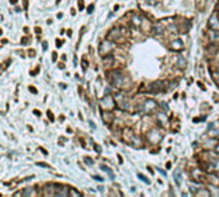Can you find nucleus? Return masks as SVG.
Listing matches in <instances>:
<instances>
[{"label": "nucleus", "mask_w": 219, "mask_h": 197, "mask_svg": "<svg viewBox=\"0 0 219 197\" xmlns=\"http://www.w3.org/2000/svg\"><path fill=\"white\" fill-rule=\"evenodd\" d=\"M137 177H138V178H140L141 180H144V182H145V183H147V184H149V183H150V180H149V179H147V178H145V177L142 175V174H138V175H137Z\"/></svg>", "instance_id": "27"}, {"label": "nucleus", "mask_w": 219, "mask_h": 197, "mask_svg": "<svg viewBox=\"0 0 219 197\" xmlns=\"http://www.w3.org/2000/svg\"><path fill=\"white\" fill-rule=\"evenodd\" d=\"M101 170H104V172H107V173H109V174H110V178H114V174L112 173V170L109 169V168H107L105 165H101Z\"/></svg>", "instance_id": "25"}, {"label": "nucleus", "mask_w": 219, "mask_h": 197, "mask_svg": "<svg viewBox=\"0 0 219 197\" xmlns=\"http://www.w3.org/2000/svg\"><path fill=\"white\" fill-rule=\"evenodd\" d=\"M109 79H110L112 85L115 86V87H118V88L127 87L128 83H130V79H128L127 77H126L124 74L121 72V70H114V72H112L110 73V77H109Z\"/></svg>", "instance_id": "1"}, {"label": "nucleus", "mask_w": 219, "mask_h": 197, "mask_svg": "<svg viewBox=\"0 0 219 197\" xmlns=\"http://www.w3.org/2000/svg\"><path fill=\"white\" fill-rule=\"evenodd\" d=\"M178 67L181 68V69H183V68H186V60L183 56H179L178 58Z\"/></svg>", "instance_id": "23"}, {"label": "nucleus", "mask_w": 219, "mask_h": 197, "mask_svg": "<svg viewBox=\"0 0 219 197\" xmlns=\"http://www.w3.org/2000/svg\"><path fill=\"white\" fill-rule=\"evenodd\" d=\"M195 196H197V197H201V196H206V197H209V196H211V193L209 192L208 189H205V188H199L197 191H196Z\"/></svg>", "instance_id": "16"}, {"label": "nucleus", "mask_w": 219, "mask_h": 197, "mask_svg": "<svg viewBox=\"0 0 219 197\" xmlns=\"http://www.w3.org/2000/svg\"><path fill=\"white\" fill-rule=\"evenodd\" d=\"M209 166H211V170H215V172H218V170H219V159L213 160L210 164H209Z\"/></svg>", "instance_id": "21"}, {"label": "nucleus", "mask_w": 219, "mask_h": 197, "mask_svg": "<svg viewBox=\"0 0 219 197\" xmlns=\"http://www.w3.org/2000/svg\"><path fill=\"white\" fill-rule=\"evenodd\" d=\"M208 24L211 30L219 31V17H218V14H211L210 18H209V21H208Z\"/></svg>", "instance_id": "10"}, {"label": "nucleus", "mask_w": 219, "mask_h": 197, "mask_svg": "<svg viewBox=\"0 0 219 197\" xmlns=\"http://www.w3.org/2000/svg\"><path fill=\"white\" fill-rule=\"evenodd\" d=\"M56 46H58V47L62 46V42H60V40H56Z\"/></svg>", "instance_id": "34"}, {"label": "nucleus", "mask_w": 219, "mask_h": 197, "mask_svg": "<svg viewBox=\"0 0 219 197\" xmlns=\"http://www.w3.org/2000/svg\"><path fill=\"white\" fill-rule=\"evenodd\" d=\"M35 195H36L35 188H26L23 191V196H35Z\"/></svg>", "instance_id": "22"}, {"label": "nucleus", "mask_w": 219, "mask_h": 197, "mask_svg": "<svg viewBox=\"0 0 219 197\" xmlns=\"http://www.w3.org/2000/svg\"><path fill=\"white\" fill-rule=\"evenodd\" d=\"M147 140H149L151 143H158L160 140H162V133H160L159 129H151L149 133H147Z\"/></svg>", "instance_id": "8"}, {"label": "nucleus", "mask_w": 219, "mask_h": 197, "mask_svg": "<svg viewBox=\"0 0 219 197\" xmlns=\"http://www.w3.org/2000/svg\"><path fill=\"white\" fill-rule=\"evenodd\" d=\"M162 108L164 109V110H168V106H167L165 102H162Z\"/></svg>", "instance_id": "32"}, {"label": "nucleus", "mask_w": 219, "mask_h": 197, "mask_svg": "<svg viewBox=\"0 0 219 197\" xmlns=\"http://www.w3.org/2000/svg\"><path fill=\"white\" fill-rule=\"evenodd\" d=\"M101 119L105 124H112L113 120H114V114L110 110H103L101 111Z\"/></svg>", "instance_id": "9"}, {"label": "nucleus", "mask_w": 219, "mask_h": 197, "mask_svg": "<svg viewBox=\"0 0 219 197\" xmlns=\"http://www.w3.org/2000/svg\"><path fill=\"white\" fill-rule=\"evenodd\" d=\"M208 36H209V40H210V42H215V44L219 42V31L211 30V28H210V31H209Z\"/></svg>", "instance_id": "11"}, {"label": "nucleus", "mask_w": 219, "mask_h": 197, "mask_svg": "<svg viewBox=\"0 0 219 197\" xmlns=\"http://www.w3.org/2000/svg\"><path fill=\"white\" fill-rule=\"evenodd\" d=\"M210 138H219V129H214V128H209L208 132Z\"/></svg>", "instance_id": "19"}, {"label": "nucleus", "mask_w": 219, "mask_h": 197, "mask_svg": "<svg viewBox=\"0 0 219 197\" xmlns=\"http://www.w3.org/2000/svg\"><path fill=\"white\" fill-rule=\"evenodd\" d=\"M37 165L44 166V168H49V165H47V164H45V163H37Z\"/></svg>", "instance_id": "31"}, {"label": "nucleus", "mask_w": 219, "mask_h": 197, "mask_svg": "<svg viewBox=\"0 0 219 197\" xmlns=\"http://www.w3.org/2000/svg\"><path fill=\"white\" fill-rule=\"evenodd\" d=\"M206 51H208L209 55H215V54H217V51H218V44L211 42V44L206 47Z\"/></svg>", "instance_id": "15"}, {"label": "nucleus", "mask_w": 219, "mask_h": 197, "mask_svg": "<svg viewBox=\"0 0 219 197\" xmlns=\"http://www.w3.org/2000/svg\"><path fill=\"white\" fill-rule=\"evenodd\" d=\"M218 10H219V3H218Z\"/></svg>", "instance_id": "42"}, {"label": "nucleus", "mask_w": 219, "mask_h": 197, "mask_svg": "<svg viewBox=\"0 0 219 197\" xmlns=\"http://www.w3.org/2000/svg\"><path fill=\"white\" fill-rule=\"evenodd\" d=\"M69 195V189L67 187H56L55 196H68Z\"/></svg>", "instance_id": "14"}, {"label": "nucleus", "mask_w": 219, "mask_h": 197, "mask_svg": "<svg viewBox=\"0 0 219 197\" xmlns=\"http://www.w3.org/2000/svg\"><path fill=\"white\" fill-rule=\"evenodd\" d=\"M15 1H17V0H12V4H15Z\"/></svg>", "instance_id": "41"}, {"label": "nucleus", "mask_w": 219, "mask_h": 197, "mask_svg": "<svg viewBox=\"0 0 219 197\" xmlns=\"http://www.w3.org/2000/svg\"><path fill=\"white\" fill-rule=\"evenodd\" d=\"M92 10H94V5H90V6H89V9H87V12H89V13H91Z\"/></svg>", "instance_id": "33"}, {"label": "nucleus", "mask_w": 219, "mask_h": 197, "mask_svg": "<svg viewBox=\"0 0 219 197\" xmlns=\"http://www.w3.org/2000/svg\"><path fill=\"white\" fill-rule=\"evenodd\" d=\"M115 105V99L110 95H107L104 99L101 100V108L104 110H112Z\"/></svg>", "instance_id": "6"}, {"label": "nucleus", "mask_w": 219, "mask_h": 197, "mask_svg": "<svg viewBox=\"0 0 219 197\" xmlns=\"http://www.w3.org/2000/svg\"><path fill=\"white\" fill-rule=\"evenodd\" d=\"M218 17H219V12H218Z\"/></svg>", "instance_id": "43"}, {"label": "nucleus", "mask_w": 219, "mask_h": 197, "mask_svg": "<svg viewBox=\"0 0 219 197\" xmlns=\"http://www.w3.org/2000/svg\"><path fill=\"white\" fill-rule=\"evenodd\" d=\"M217 152H219V145H218V146H215V154H217Z\"/></svg>", "instance_id": "37"}, {"label": "nucleus", "mask_w": 219, "mask_h": 197, "mask_svg": "<svg viewBox=\"0 0 219 197\" xmlns=\"http://www.w3.org/2000/svg\"><path fill=\"white\" fill-rule=\"evenodd\" d=\"M49 118L51 119V120H54V117H53V114H51V113L49 111Z\"/></svg>", "instance_id": "36"}, {"label": "nucleus", "mask_w": 219, "mask_h": 197, "mask_svg": "<svg viewBox=\"0 0 219 197\" xmlns=\"http://www.w3.org/2000/svg\"><path fill=\"white\" fill-rule=\"evenodd\" d=\"M170 49L174 50V51H181V50L183 49V42H182V40L177 38V40L172 41V42H170Z\"/></svg>", "instance_id": "13"}, {"label": "nucleus", "mask_w": 219, "mask_h": 197, "mask_svg": "<svg viewBox=\"0 0 219 197\" xmlns=\"http://www.w3.org/2000/svg\"><path fill=\"white\" fill-rule=\"evenodd\" d=\"M113 49H114V44L110 42V41H104L99 47V53H100L101 56H107L112 53Z\"/></svg>", "instance_id": "4"}, {"label": "nucleus", "mask_w": 219, "mask_h": 197, "mask_svg": "<svg viewBox=\"0 0 219 197\" xmlns=\"http://www.w3.org/2000/svg\"><path fill=\"white\" fill-rule=\"evenodd\" d=\"M174 180H176V183L178 186L182 184V173H181V170H179V169H177L174 172Z\"/></svg>", "instance_id": "17"}, {"label": "nucleus", "mask_w": 219, "mask_h": 197, "mask_svg": "<svg viewBox=\"0 0 219 197\" xmlns=\"http://www.w3.org/2000/svg\"><path fill=\"white\" fill-rule=\"evenodd\" d=\"M158 170H159V172H160V173H162V174H163V175H164V177H165V175H167V173H165V172H164V170H162V169H158Z\"/></svg>", "instance_id": "35"}, {"label": "nucleus", "mask_w": 219, "mask_h": 197, "mask_svg": "<svg viewBox=\"0 0 219 197\" xmlns=\"http://www.w3.org/2000/svg\"><path fill=\"white\" fill-rule=\"evenodd\" d=\"M165 90V85L164 82H160V81H156V82H153L149 85V88H147V92L150 93H159Z\"/></svg>", "instance_id": "5"}, {"label": "nucleus", "mask_w": 219, "mask_h": 197, "mask_svg": "<svg viewBox=\"0 0 219 197\" xmlns=\"http://www.w3.org/2000/svg\"><path fill=\"white\" fill-rule=\"evenodd\" d=\"M85 163L89 164V165H92V164H94V161L90 159V157H85Z\"/></svg>", "instance_id": "29"}, {"label": "nucleus", "mask_w": 219, "mask_h": 197, "mask_svg": "<svg viewBox=\"0 0 219 197\" xmlns=\"http://www.w3.org/2000/svg\"><path fill=\"white\" fill-rule=\"evenodd\" d=\"M164 24H163V22H158V23H155L153 26V33L154 35H162L164 33Z\"/></svg>", "instance_id": "12"}, {"label": "nucleus", "mask_w": 219, "mask_h": 197, "mask_svg": "<svg viewBox=\"0 0 219 197\" xmlns=\"http://www.w3.org/2000/svg\"><path fill=\"white\" fill-rule=\"evenodd\" d=\"M122 36H123L122 28L115 27V28H113V30H110V32H109V35H108V40H113V41H115V42H118V41H121V40H122V38H121Z\"/></svg>", "instance_id": "7"}, {"label": "nucleus", "mask_w": 219, "mask_h": 197, "mask_svg": "<svg viewBox=\"0 0 219 197\" xmlns=\"http://www.w3.org/2000/svg\"><path fill=\"white\" fill-rule=\"evenodd\" d=\"M124 141L128 145H132V146H136V147L141 146V138L135 134L131 129H128V128L124 129Z\"/></svg>", "instance_id": "2"}, {"label": "nucleus", "mask_w": 219, "mask_h": 197, "mask_svg": "<svg viewBox=\"0 0 219 197\" xmlns=\"http://www.w3.org/2000/svg\"><path fill=\"white\" fill-rule=\"evenodd\" d=\"M213 79H214V82L217 83V85L219 86V72H215L213 73Z\"/></svg>", "instance_id": "26"}, {"label": "nucleus", "mask_w": 219, "mask_h": 197, "mask_svg": "<svg viewBox=\"0 0 219 197\" xmlns=\"http://www.w3.org/2000/svg\"><path fill=\"white\" fill-rule=\"evenodd\" d=\"M141 23H142L141 17H138V15H133V17H132V26H133V27H140Z\"/></svg>", "instance_id": "20"}, {"label": "nucleus", "mask_w": 219, "mask_h": 197, "mask_svg": "<svg viewBox=\"0 0 219 197\" xmlns=\"http://www.w3.org/2000/svg\"><path fill=\"white\" fill-rule=\"evenodd\" d=\"M30 90H31L32 92H36V88H33V87H30Z\"/></svg>", "instance_id": "38"}, {"label": "nucleus", "mask_w": 219, "mask_h": 197, "mask_svg": "<svg viewBox=\"0 0 219 197\" xmlns=\"http://www.w3.org/2000/svg\"><path fill=\"white\" fill-rule=\"evenodd\" d=\"M156 106L158 104L154 100H151V99H146L145 101L141 104L140 106H138V109H140V111L141 113H145V114H150V113H153L154 110L156 109Z\"/></svg>", "instance_id": "3"}, {"label": "nucleus", "mask_w": 219, "mask_h": 197, "mask_svg": "<svg viewBox=\"0 0 219 197\" xmlns=\"http://www.w3.org/2000/svg\"><path fill=\"white\" fill-rule=\"evenodd\" d=\"M78 8L81 9V10H82L83 8H85V4H83V0H78Z\"/></svg>", "instance_id": "30"}, {"label": "nucleus", "mask_w": 219, "mask_h": 197, "mask_svg": "<svg viewBox=\"0 0 219 197\" xmlns=\"http://www.w3.org/2000/svg\"><path fill=\"white\" fill-rule=\"evenodd\" d=\"M147 3H149L150 5H156L158 3H160V0H147Z\"/></svg>", "instance_id": "28"}, {"label": "nucleus", "mask_w": 219, "mask_h": 197, "mask_svg": "<svg viewBox=\"0 0 219 197\" xmlns=\"http://www.w3.org/2000/svg\"><path fill=\"white\" fill-rule=\"evenodd\" d=\"M208 180L211 183L213 186H219V178L217 175H214V174H210V175H208Z\"/></svg>", "instance_id": "18"}, {"label": "nucleus", "mask_w": 219, "mask_h": 197, "mask_svg": "<svg viewBox=\"0 0 219 197\" xmlns=\"http://www.w3.org/2000/svg\"><path fill=\"white\" fill-rule=\"evenodd\" d=\"M167 168H168V169H170V168H172V166H170V163H167Z\"/></svg>", "instance_id": "40"}, {"label": "nucleus", "mask_w": 219, "mask_h": 197, "mask_svg": "<svg viewBox=\"0 0 219 197\" xmlns=\"http://www.w3.org/2000/svg\"><path fill=\"white\" fill-rule=\"evenodd\" d=\"M69 196L80 197V196H81V192H78V191H77V189H75V188H69Z\"/></svg>", "instance_id": "24"}, {"label": "nucleus", "mask_w": 219, "mask_h": 197, "mask_svg": "<svg viewBox=\"0 0 219 197\" xmlns=\"http://www.w3.org/2000/svg\"><path fill=\"white\" fill-rule=\"evenodd\" d=\"M53 59H54V60L56 59V53H54V54H53Z\"/></svg>", "instance_id": "39"}]
</instances>
